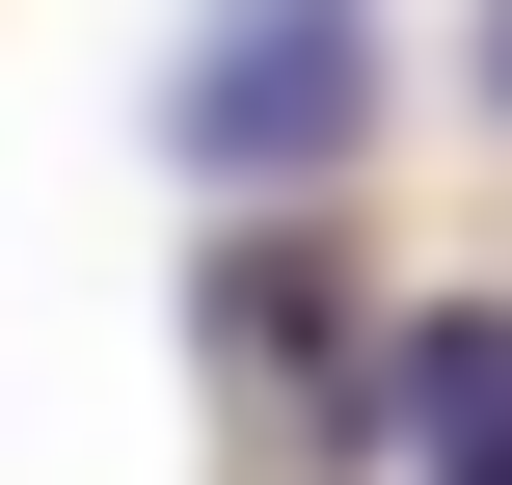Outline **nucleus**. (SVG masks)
I'll return each mask as SVG.
<instances>
[{"label":"nucleus","mask_w":512,"mask_h":485,"mask_svg":"<svg viewBox=\"0 0 512 485\" xmlns=\"http://www.w3.org/2000/svg\"><path fill=\"white\" fill-rule=\"evenodd\" d=\"M189 324H216V378H243V405L297 378V405L351 432V378H324V270H297V243H216V297H189Z\"/></svg>","instance_id":"obj_3"},{"label":"nucleus","mask_w":512,"mask_h":485,"mask_svg":"<svg viewBox=\"0 0 512 485\" xmlns=\"http://www.w3.org/2000/svg\"><path fill=\"white\" fill-rule=\"evenodd\" d=\"M486 81H512V27H486Z\"/></svg>","instance_id":"obj_4"},{"label":"nucleus","mask_w":512,"mask_h":485,"mask_svg":"<svg viewBox=\"0 0 512 485\" xmlns=\"http://www.w3.org/2000/svg\"><path fill=\"white\" fill-rule=\"evenodd\" d=\"M351 135H378V0H189V54H162V162L189 189L297 216Z\"/></svg>","instance_id":"obj_1"},{"label":"nucleus","mask_w":512,"mask_h":485,"mask_svg":"<svg viewBox=\"0 0 512 485\" xmlns=\"http://www.w3.org/2000/svg\"><path fill=\"white\" fill-rule=\"evenodd\" d=\"M378 432H405V485H512V297H432L378 351Z\"/></svg>","instance_id":"obj_2"}]
</instances>
